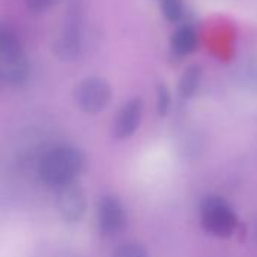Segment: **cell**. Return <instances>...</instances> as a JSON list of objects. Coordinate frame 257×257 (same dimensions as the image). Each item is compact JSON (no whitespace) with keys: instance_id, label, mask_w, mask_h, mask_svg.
<instances>
[{"instance_id":"obj_1","label":"cell","mask_w":257,"mask_h":257,"mask_svg":"<svg viewBox=\"0 0 257 257\" xmlns=\"http://www.w3.org/2000/svg\"><path fill=\"white\" fill-rule=\"evenodd\" d=\"M81 154L72 146H54L47 151L38 166L39 178L51 187H62L74 181L81 169Z\"/></svg>"},{"instance_id":"obj_2","label":"cell","mask_w":257,"mask_h":257,"mask_svg":"<svg viewBox=\"0 0 257 257\" xmlns=\"http://www.w3.org/2000/svg\"><path fill=\"white\" fill-rule=\"evenodd\" d=\"M30 65L15 32L0 23V81L20 86L27 81Z\"/></svg>"},{"instance_id":"obj_3","label":"cell","mask_w":257,"mask_h":257,"mask_svg":"<svg viewBox=\"0 0 257 257\" xmlns=\"http://www.w3.org/2000/svg\"><path fill=\"white\" fill-rule=\"evenodd\" d=\"M84 17L81 0H71L63 30L54 42V54L59 60L72 62L81 56L84 38Z\"/></svg>"},{"instance_id":"obj_4","label":"cell","mask_w":257,"mask_h":257,"mask_svg":"<svg viewBox=\"0 0 257 257\" xmlns=\"http://www.w3.org/2000/svg\"><path fill=\"white\" fill-rule=\"evenodd\" d=\"M200 217L205 230L220 238L230 236L238 226V218L229 203L217 196H209L202 202Z\"/></svg>"},{"instance_id":"obj_5","label":"cell","mask_w":257,"mask_h":257,"mask_svg":"<svg viewBox=\"0 0 257 257\" xmlns=\"http://www.w3.org/2000/svg\"><path fill=\"white\" fill-rule=\"evenodd\" d=\"M111 86L101 77H87L78 83L74 92L78 108L89 114L101 113L111 101Z\"/></svg>"},{"instance_id":"obj_6","label":"cell","mask_w":257,"mask_h":257,"mask_svg":"<svg viewBox=\"0 0 257 257\" xmlns=\"http://www.w3.org/2000/svg\"><path fill=\"white\" fill-rule=\"evenodd\" d=\"M56 208L66 223H77L86 212V196L80 185L74 181L57 188Z\"/></svg>"},{"instance_id":"obj_7","label":"cell","mask_w":257,"mask_h":257,"mask_svg":"<svg viewBox=\"0 0 257 257\" xmlns=\"http://www.w3.org/2000/svg\"><path fill=\"white\" fill-rule=\"evenodd\" d=\"M126 223V215L122 203L111 196L104 197L98 208V224L99 232L104 236H114L119 233Z\"/></svg>"},{"instance_id":"obj_8","label":"cell","mask_w":257,"mask_h":257,"mask_svg":"<svg viewBox=\"0 0 257 257\" xmlns=\"http://www.w3.org/2000/svg\"><path fill=\"white\" fill-rule=\"evenodd\" d=\"M143 116V101L140 98L130 99L119 111L114 122V136L117 139L131 137L140 126Z\"/></svg>"},{"instance_id":"obj_9","label":"cell","mask_w":257,"mask_h":257,"mask_svg":"<svg viewBox=\"0 0 257 257\" xmlns=\"http://www.w3.org/2000/svg\"><path fill=\"white\" fill-rule=\"evenodd\" d=\"M170 44H172L173 53H176L178 56L191 54L193 51H196L199 45V36H197L196 29L190 24L178 27L172 35Z\"/></svg>"},{"instance_id":"obj_10","label":"cell","mask_w":257,"mask_h":257,"mask_svg":"<svg viewBox=\"0 0 257 257\" xmlns=\"http://www.w3.org/2000/svg\"><path fill=\"white\" fill-rule=\"evenodd\" d=\"M202 81V69L199 66H190L185 69L179 80V95L184 99H190L196 95Z\"/></svg>"},{"instance_id":"obj_11","label":"cell","mask_w":257,"mask_h":257,"mask_svg":"<svg viewBox=\"0 0 257 257\" xmlns=\"http://www.w3.org/2000/svg\"><path fill=\"white\" fill-rule=\"evenodd\" d=\"M161 2V11L167 21L178 23L184 17V2L182 0H160Z\"/></svg>"},{"instance_id":"obj_12","label":"cell","mask_w":257,"mask_h":257,"mask_svg":"<svg viewBox=\"0 0 257 257\" xmlns=\"http://www.w3.org/2000/svg\"><path fill=\"white\" fill-rule=\"evenodd\" d=\"M157 99H158L157 101V107H158L160 116H166L169 113V108H170V104H172V95H170V90L164 84L158 86Z\"/></svg>"},{"instance_id":"obj_13","label":"cell","mask_w":257,"mask_h":257,"mask_svg":"<svg viewBox=\"0 0 257 257\" xmlns=\"http://www.w3.org/2000/svg\"><path fill=\"white\" fill-rule=\"evenodd\" d=\"M113 257H149V254L139 244H123L114 251Z\"/></svg>"},{"instance_id":"obj_14","label":"cell","mask_w":257,"mask_h":257,"mask_svg":"<svg viewBox=\"0 0 257 257\" xmlns=\"http://www.w3.org/2000/svg\"><path fill=\"white\" fill-rule=\"evenodd\" d=\"M26 2L33 12H45L54 8L57 3H60V0H26Z\"/></svg>"}]
</instances>
